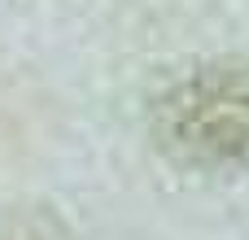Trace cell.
<instances>
[{
    "instance_id": "cell-1",
    "label": "cell",
    "mask_w": 249,
    "mask_h": 240,
    "mask_svg": "<svg viewBox=\"0 0 249 240\" xmlns=\"http://www.w3.org/2000/svg\"><path fill=\"white\" fill-rule=\"evenodd\" d=\"M153 131L179 166H249V70L214 66L184 79L162 96Z\"/></svg>"
}]
</instances>
